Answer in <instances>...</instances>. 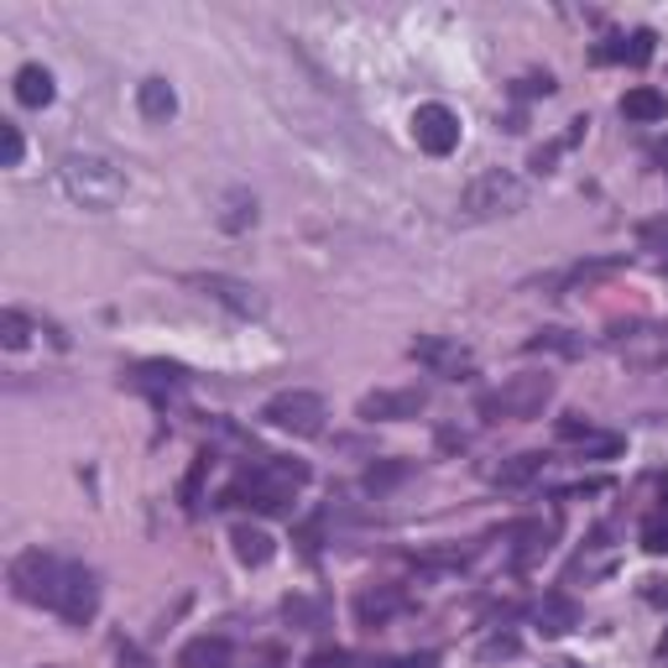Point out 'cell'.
<instances>
[{
    "label": "cell",
    "instance_id": "obj_18",
    "mask_svg": "<svg viewBox=\"0 0 668 668\" xmlns=\"http://www.w3.org/2000/svg\"><path fill=\"white\" fill-rule=\"evenodd\" d=\"M137 110L141 120H152V126H162V120L177 116V95L168 79H141L137 84Z\"/></svg>",
    "mask_w": 668,
    "mask_h": 668
},
{
    "label": "cell",
    "instance_id": "obj_17",
    "mask_svg": "<svg viewBox=\"0 0 668 668\" xmlns=\"http://www.w3.org/2000/svg\"><path fill=\"white\" fill-rule=\"evenodd\" d=\"M627 267V256H601V261H574L564 277H553V293L564 298L574 293V288H590V282H601V277H616Z\"/></svg>",
    "mask_w": 668,
    "mask_h": 668
},
{
    "label": "cell",
    "instance_id": "obj_35",
    "mask_svg": "<svg viewBox=\"0 0 668 668\" xmlns=\"http://www.w3.org/2000/svg\"><path fill=\"white\" fill-rule=\"evenodd\" d=\"M0 131H6V168H21V152H26V141H21V126H11V120H6Z\"/></svg>",
    "mask_w": 668,
    "mask_h": 668
},
{
    "label": "cell",
    "instance_id": "obj_25",
    "mask_svg": "<svg viewBox=\"0 0 668 668\" xmlns=\"http://www.w3.org/2000/svg\"><path fill=\"white\" fill-rule=\"evenodd\" d=\"M601 63H632V68H643L653 58V32H632V37H611L601 53Z\"/></svg>",
    "mask_w": 668,
    "mask_h": 668
},
{
    "label": "cell",
    "instance_id": "obj_34",
    "mask_svg": "<svg viewBox=\"0 0 668 668\" xmlns=\"http://www.w3.org/2000/svg\"><path fill=\"white\" fill-rule=\"evenodd\" d=\"M637 240H643V251H653V256H668V215H658V219H643V225H637Z\"/></svg>",
    "mask_w": 668,
    "mask_h": 668
},
{
    "label": "cell",
    "instance_id": "obj_1",
    "mask_svg": "<svg viewBox=\"0 0 668 668\" xmlns=\"http://www.w3.org/2000/svg\"><path fill=\"white\" fill-rule=\"evenodd\" d=\"M309 486V465L303 460H277V454H256V465L240 475L230 492L219 496V507H251V511H293V496Z\"/></svg>",
    "mask_w": 668,
    "mask_h": 668
},
{
    "label": "cell",
    "instance_id": "obj_20",
    "mask_svg": "<svg viewBox=\"0 0 668 668\" xmlns=\"http://www.w3.org/2000/svg\"><path fill=\"white\" fill-rule=\"evenodd\" d=\"M131 381L152 387V392H177V387H188V366H177V360H141V366H131Z\"/></svg>",
    "mask_w": 668,
    "mask_h": 668
},
{
    "label": "cell",
    "instance_id": "obj_31",
    "mask_svg": "<svg viewBox=\"0 0 668 668\" xmlns=\"http://www.w3.org/2000/svg\"><path fill=\"white\" fill-rule=\"evenodd\" d=\"M643 549L668 553V492H664V507L648 511V522H643Z\"/></svg>",
    "mask_w": 668,
    "mask_h": 668
},
{
    "label": "cell",
    "instance_id": "obj_8",
    "mask_svg": "<svg viewBox=\"0 0 668 668\" xmlns=\"http://www.w3.org/2000/svg\"><path fill=\"white\" fill-rule=\"evenodd\" d=\"M99 611V580L89 564H79V559H68V574H63V590H58V606H53V616H63L68 627H89Z\"/></svg>",
    "mask_w": 668,
    "mask_h": 668
},
{
    "label": "cell",
    "instance_id": "obj_16",
    "mask_svg": "<svg viewBox=\"0 0 668 668\" xmlns=\"http://www.w3.org/2000/svg\"><path fill=\"white\" fill-rule=\"evenodd\" d=\"M230 658H236V648H230V637H194V643H183V653H177V668H230Z\"/></svg>",
    "mask_w": 668,
    "mask_h": 668
},
{
    "label": "cell",
    "instance_id": "obj_26",
    "mask_svg": "<svg viewBox=\"0 0 668 668\" xmlns=\"http://www.w3.org/2000/svg\"><path fill=\"white\" fill-rule=\"evenodd\" d=\"M574 622H580V606H574L570 595H543L538 601V627L549 632V637H564Z\"/></svg>",
    "mask_w": 668,
    "mask_h": 668
},
{
    "label": "cell",
    "instance_id": "obj_5",
    "mask_svg": "<svg viewBox=\"0 0 668 668\" xmlns=\"http://www.w3.org/2000/svg\"><path fill=\"white\" fill-rule=\"evenodd\" d=\"M63 574H68V559L63 553L26 549L11 559V590H17V601H26V606H42V611L58 606Z\"/></svg>",
    "mask_w": 668,
    "mask_h": 668
},
{
    "label": "cell",
    "instance_id": "obj_32",
    "mask_svg": "<svg viewBox=\"0 0 668 668\" xmlns=\"http://www.w3.org/2000/svg\"><path fill=\"white\" fill-rule=\"evenodd\" d=\"M0 340H6V351H21L32 340V319L21 314V309H6L0 314Z\"/></svg>",
    "mask_w": 668,
    "mask_h": 668
},
{
    "label": "cell",
    "instance_id": "obj_12",
    "mask_svg": "<svg viewBox=\"0 0 668 668\" xmlns=\"http://www.w3.org/2000/svg\"><path fill=\"white\" fill-rule=\"evenodd\" d=\"M194 288L204 298H215V303H225L230 314H240V319H261L267 314V298L256 293L251 282H240V277H225V272H204V277H194Z\"/></svg>",
    "mask_w": 668,
    "mask_h": 668
},
{
    "label": "cell",
    "instance_id": "obj_7",
    "mask_svg": "<svg viewBox=\"0 0 668 668\" xmlns=\"http://www.w3.org/2000/svg\"><path fill=\"white\" fill-rule=\"evenodd\" d=\"M611 355L632 371H664L668 366V324H632V330L606 334Z\"/></svg>",
    "mask_w": 668,
    "mask_h": 668
},
{
    "label": "cell",
    "instance_id": "obj_28",
    "mask_svg": "<svg viewBox=\"0 0 668 668\" xmlns=\"http://www.w3.org/2000/svg\"><path fill=\"white\" fill-rule=\"evenodd\" d=\"M475 553H481V543H465V549H460V543H450V549L418 553V564H423V570H465Z\"/></svg>",
    "mask_w": 668,
    "mask_h": 668
},
{
    "label": "cell",
    "instance_id": "obj_14",
    "mask_svg": "<svg viewBox=\"0 0 668 668\" xmlns=\"http://www.w3.org/2000/svg\"><path fill=\"white\" fill-rule=\"evenodd\" d=\"M559 444H574L580 450V460H611V454L622 450V433H606V429H595L590 418L570 413V418H559Z\"/></svg>",
    "mask_w": 668,
    "mask_h": 668
},
{
    "label": "cell",
    "instance_id": "obj_30",
    "mask_svg": "<svg viewBox=\"0 0 668 668\" xmlns=\"http://www.w3.org/2000/svg\"><path fill=\"white\" fill-rule=\"evenodd\" d=\"M413 475V465L408 460H387V465H371L366 471V492H392L397 481H408Z\"/></svg>",
    "mask_w": 668,
    "mask_h": 668
},
{
    "label": "cell",
    "instance_id": "obj_23",
    "mask_svg": "<svg viewBox=\"0 0 668 668\" xmlns=\"http://www.w3.org/2000/svg\"><path fill=\"white\" fill-rule=\"evenodd\" d=\"M282 616H288L298 632H324L330 627V601H324V595H288V601H282Z\"/></svg>",
    "mask_w": 668,
    "mask_h": 668
},
{
    "label": "cell",
    "instance_id": "obj_9",
    "mask_svg": "<svg viewBox=\"0 0 668 668\" xmlns=\"http://www.w3.org/2000/svg\"><path fill=\"white\" fill-rule=\"evenodd\" d=\"M423 366V371L444 376V381H465L475 371V355L460 345V340H444V334H418L413 351H408Z\"/></svg>",
    "mask_w": 668,
    "mask_h": 668
},
{
    "label": "cell",
    "instance_id": "obj_37",
    "mask_svg": "<svg viewBox=\"0 0 668 668\" xmlns=\"http://www.w3.org/2000/svg\"><path fill=\"white\" fill-rule=\"evenodd\" d=\"M658 272H664V277H668V256H658Z\"/></svg>",
    "mask_w": 668,
    "mask_h": 668
},
{
    "label": "cell",
    "instance_id": "obj_27",
    "mask_svg": "<svg viewBox=\"0 0 668 668\" xmlns=\"http://www.w3.org/2000/svg\"><path fill=\"white\" fill-rule=\"evenodd\" d=\"M511 538H517V553H511V564H517V570H528L538 553H549L553 528H543V522H522V528H511Z\"/></svg>",
    "mask_w": 668,
    "mask_h": 668
},
{
    "label": "cell",
    "instance_id": "obj_4",
    "mask_svg": "<svg viewBox=\"0 0 668 668\" xmlns=\"http://www.w3.org/2000/svg\"><path fill=\"white\" fill-rule=\"evenodd\" d=\"M528 204V183L511 173V168H486L460 188V215L465 219H502L517 215Z\"/></svg>",
    "mask_w": 668,
    "mask_h": 668
},
{
    "label": "cell",
    "instance_id": "obj_29",
    "mask_svg": "<svg viewBox=\"0 0 668 668\" xmlns=\"http://www.w3.org/2000/svg\"><path fill=\"white\" fill-rule=\"evenodd\" d=\"M528 351L538 355V351H553V355H585V340L580 334H570V330H538L528 340Z\"/></svg>",
    "mask_w": 668,
    "mask_h": 668
},
{
    "label": "cell",
    "instance_id": "obj_10",
    "mask_svg": "<svg viewBox=\"0 0 668 668\" xmlns=\"http://www.w3.org/2000/svg\"><path fill=\"white\" fill-rule=\"evenodd\" d=\"M413 141L429 152V158H450L454 147H460V116H454L450 105H418L413 110Z\"/></svg>",
    "mask_w": 668,
    "mask_h": 668
},
{
    "label": "cell",
    "instance_id": "obj_22",
    "mask_svg": "<svg viewBox=\"0 0 668 668\" xmlns=\"http://www.w3.org/2000/svg\"><path fill=\"white\" fill-rule=\"evenodd\" d=\"M53 74L42 68V63H21L17 68V99L26 105V110H42V105H53Z\"/></svg>",
    "mask_w": 668,
    "mask_h": 668
},
{
    "label": "cell",
    "instance_id": "obj_33",
    "mask_svg": "<svg viewBox=\"0 0 668 668\" xmlns=\"http://www.w3.org/2000/svg\"><path fill=\"white\" fill-rule=\"evenodd\" d=\"M209 465H215V454L204 450V454L194 460V465H188V475H183V507H188V511L198 507V486H204V475H209Z\"/></svg>",
    "mask_w": 668,
    "mask_h": 668
},
{
    "label": "cell",
    "instance_id": "obj_2",
    "mask_svg": "<svg viewBox=\"0 0 668 668\" xmlns=\"http://www.w3.org/2000/svg\"><path fill=\"white\" fill-rule=\"evenodd\" d=\"M58 183L63 194L74 198L79 209H89V215H110L126 198V173L110 158H95V152H68L58 162Z\"/></svg>",
    "mask_w": 668,
    "mask_h": 668
},
{
    "label": "cell",
    "instance_id": "obj_6",
    "mask_svg": "<svg viewBox=\"0 0 668 668\" xmlns=\"http://www.w3.org/2000/svg\"><path fill=\"white\" fill-rule=\"evenodd\" d=\"M324 397L319 392H303V387H288V392H277L261 402V423L277 433H293V439H319L324 433Z\"/></svg>",
    "mask_w": 668,
    "mask_h": 668
},
{
    "label": "cell",
    "instance_id": "obj_24",
    "mask_svg": "<svg viewBox=\"0 0 668 668\" xmlns=\"http://www.w3.org/2000/svg\"><path fill=\"white\" fill-rule=\"evenodd\" d=\"M251 225H256V194L251 188H230V194L219 198V230L240 236V230H251Z\"/></svg>",
    "mask_w": 668,
    "mask_h": 668
},
{
    "label": "cell",
    "instance_id": "obj_19",
    "mask_svg": "<svg viewBox=\"0 0 668 668\" xmlns=\"http://www.w3.org/2000/svg\"><path fill=\"white\" fill-rule=\"evenodd\" d=\"M622 116L637 120V126H658V120H668V95H664V89L637 84V89H627V95H622Z\"/></svg>",
    "mask_w": 668,
    "mask_h": 668
},
{
    "label": "cell",
    "instance_id": "obj_15",
    "mask_svg": "<svg viewBox=\"0 0 668 668\" xmlns=\"http://www.w3.org/2000/svg\"><path fill=\"white\" fill-rule=\"evenodd\" d=\"M543 471H549V454H543V450H522V454H511V460H502V465H492L486 481H496V486H532Z\"/></svg>",
    "mask_w": 668,
    "mask_h": 668
},
{
    "label": "cell",
    "instance_id": "obj_11",
    "mask_svg": "<svg viewBox=\"0 0 668 668\" xmlns=\"http://www.w3.org/2000/svg\"><path fill=\"white\" fill-rule=\"evenodd\" d=\"M429 408V392L423 387H381V392H366L360 397V408L355 413L366 418V423H408Z\"/></svg>",
    "mask_w": 668,
    "mask_h": 668
},
{
    "label": "cell",
    "instance_id": "obj_13",
    "mask_svg": "<svg viewBox=\"0 0 668 668\" xmlns=\"http://www.w3.org/2000/svg\"><path fill=\"white\" fill-rule=\"evenodd\" d=\"M402 611H413V595L402 585H366L360 595H355V622L366 632H376V627H392Z\"/></svg>",
    "mask_w": 668,
    "mask_h": 668
},
{
    "label": "cell",
    "instance_id": "obj_21",
    "mask_svg": "<svg viewBox=\"0 0 668 668\" xmlns=\"http://www.w3.org/2000/svg\"><path fill=\"white\" fill-rule=\"evenodd\" d=\"M230 543H236V559L246 564V570H261V564H272V553H277L272 532L251 528V522H240V528L230 532Z\"/></svg>",
    "mask_w": 668,
    "mask_h": 668
},
{
    "label": "cell",
    "instance_id": "obj_36",
    "mask_svg": "<svg viewBox=\"0 0 668 668\" xmlns=\"http://www.w3.org/2000/svg\"><path fill=\"white\" fill-rule=\"evenodd\" d=\"M653 152H658V158H664V162H668V141H658V147H653Z\"/></svg>",
    "mask_w": 668,
    "mask_h": 668
},
{
    "label": "cell",
    "instance_id": "obj_3",
    "mask_svg": "<svg viewBox=\"0 0 668 668\" xmlns=\"http://www.w3.org/2000/svg\"><path fill=\"white\" fill-rule=\"evenodd\" d=\"M553 392H559V381L549 371H522L475 397V413H481V423H528L549 408Z\"/></svg>",
    "mask_w": 668,
    "mask_h": 668
}]
</instances>
